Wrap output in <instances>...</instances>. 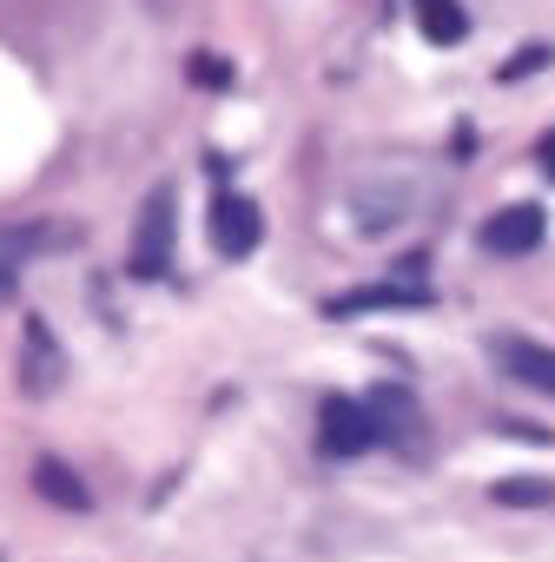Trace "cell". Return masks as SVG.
<instances>
[{
	"label": "cell",
	"mask_w": 555,
	"mask_h": 562,
	"mask_svg": "<svg viewBox=\"0 0 555 562\" xmlns=\"http://www.w3.org/2000/svg\"><path fill=\"white\" fill-rule=\"evenodd\" d=\"M496 503H555V483H542V476H509V483H496Z\"/></svg>",
	"instance_id": "9c48e42d"
},
{
	"label": "cell",
	"mask_w": 555,
	"mask_h": 562,
	"mask_svg": "<svg viewBox=\"0 0 555 562\" xmlns=\"http://www.w3.org/2000/svg\"><path fill=\"white\" fill-rule=\"evenodd\" d=\"M0 299H14V265L0 258Z\"/></svg>",
	"instance_id": "5bb4252c"
},
{
	"label": "cell",
	"mask_w": 555,
	"mask_h": 562,
	"mask_svg": "<svg viewBox=\"0 0 555 562\" xmlns=\"http://www.w3.org/2000/svg\"><path fill=\"white\" fill-rule=\"evenodd\" d=\"M205 232H212V251H218V258H251V251H258V238H264V218H258V205H251V199L218 192V199H212Z\"/></svg>",
	"instance_id": "7a4b0ae2"
},
{
	"label": "cell",
	"mask_w": 555,
	"mask_h": 562,
	"mask_svg": "<svg viewBox=\"0 0 555 562\" xmlns=\"http://www.w3.org/2000/svg\"><path fill=\"white\" fill-rule=\"evenodd\" d=\"M34 490H41L47 503H60V509H87V503H93V496L80 490V476H73L60 457H41V463H34Z\"/></svg>",
	"instance_id": "52a82bcc"
},
{
	"label": "cell",
	"mask_w": 555,
	"mask_h": 562,
	"mask_svg": "<svg viewBox=\"0 0 555 562\" xmlns=\"http://www.w3.org/2000/svg\"><path fill=\"white\" fill-rule=\"evenodd\" d=\"M423 305H430L423 285H364V292L331 299V318H358V312H423Z\"/></svg>",
	"instance_id": "8992f818"
},
{
	"label": "cell",
	"mask_w": 555,
	"mask_h": 562,
	"mask_svg": "<svg viewBox=\"0 0 555 562\" xmlns=\"http://www.w3.org/2000/svg\"><path fill=\"white\" fill-rule=\"evenodd\" d=\"M542 60H548V47H529V54H516V60L502 67V80H516V74H535Z\"/></svg>",
	"instance_id": "8fae6325"
},
{
	"label": "cell",
	"mask_w": 555,
	"mask_h": 562,
	"mask_svg": "<svg viewBox=\"0 0 555 562\" xmlns=\"http://www.w3.org/2000/svg\"><path fill=\"white\" fill-rule=\"evenodd\" d=\"M496 358H502V371H509L516 384H529V391H548V397H555V351H548V345H535V338H502V345H496Z\"/></svg>",
	"instance_id": "5b68a950"
},
{
	"label": "cell",
	"mask_w": 555,
	"mask_h": 562,
	"mask_svg": "<svg viewBox=\"0 0 555 562\" xmlns=\"http://www.w3.org/2000/svg\"><path fill=\"white\" fill-rule=\"evenodd\" d=\"M371 411H377L384 437H397V430L410 424V404H404V391H377V397H371Z\"/></svg>",
	"instance_id": "30bf717a"
},
{
	"label": "cell",
	"mask_w": 555,
	"mask_h": 562,
	"mask_svg": "<svg viewBox=\"0 0 555 562\" xmlns=\"http://www.w3.org/2000/svg\"><path fill=\"white\" fill-rule=\"evenodd\" d=\"M166 265H172V192L159 186L133 232V278H166Z\"/></svg>",
	"instance_id": "3957f363"
},
{
	"label": "cell",
	"mask_w": 555,
	"mask_h": 562,
	"mask_svg": "<svg viewBox=\"0 0 555 562\" xmlns=\"http://www.w3.org/2000/svg\"><path fill=\"white\" fill-rule=\"evenodd\" d=\"M192 80H205V87H225V67H218L212 54H199V60H192Z\"/></svg>",
	"instance_id": "7c38bea8"
},
{
	"label": "cell",
	"mask_w": 555,
	"mask_h": 562,
	"mask_svg": "<svg viewBox=\"0 0 555 562\" xmlns=\"http://www.w3.org/2000/svg\"><path fill=\"white\" fill-rule=\"evenodd\" d=\"M535 159H542V172L555 179V133H542V139H535Z\"/></svg>",
	"instance_id": "4fadbf2b"
},
{
	"label": "cell",
	"mask_w": 555,
	"mask_h": 562,
	"mask_svg": "<svg viewBox=\"0 0 555 562\" xmlns=\"http://www.w3.org/2000/svg\"><path fill=\"white\" fill-rule=\"evenodd\" d=\"M318 443H325V457H364L371 443H384V424H377V411L358 404V397H325V411H318Z\"/></svg>",
	"instance_id": "6da1fadb"
},
{
	"label": "cell",
	"mask_w": 555,
	"mask_h": 562,
	"mask_svg": "<svg viewBox=\"0 0 555 562\" xmlns=\"http://www.w3.org/2000/svg\"><path fill=\"white\" fill-rule=\"evenodd\" d=\"M542 232H548L542 205H502V212L483 225V251H496V258H522V251L542 245Z\"/></svg>",
	"instance_id": "277c9868"
},
{
	"label": "cell",
	"mask_w": 555,
	"mask_h": 562,
	"mask_svg": "<svg viewBox=\"0 0 555 562\" xmlns=\"http://www.w3.org/2000/svg\"><path fill=\"white\" fill-rule=\"evenodd\" d=\"M417 27H423V41H437V47H456V41L469 34V14L456 8V0H417Z\"/></svg>",
	"instance_id": "ba28073f"
}]
</instances>
